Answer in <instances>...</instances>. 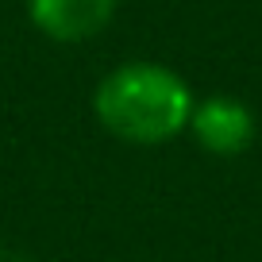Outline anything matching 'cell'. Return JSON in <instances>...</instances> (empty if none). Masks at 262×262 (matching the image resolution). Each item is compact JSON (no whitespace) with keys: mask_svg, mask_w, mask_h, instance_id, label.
<instances>
[{"mask_svg":"<svg viewBox=\"0 0 262 262\" xmlns=\"http://www.w3.org/2000/svg\"><path fill=\"white\" fill-rule=\"evenodd\" d=\"M189 81L162 62H123L100 77L93 93V112L108 135L135 147H158L178 139L193 116Z\"/></svg>","mask_w":262,"mask_h":262,"instance_id":"1","label":"cell"},{"mask_svg":"<svg viewBox=\"0 0 262 262\" xmlns=\"http://www.w3.org/2000/svg\"><path fill=\"white\" fill-rule=\"evenodd\" d=\"M185 131L196 139L201 150H208L216 158H235L254 143L258 120H254V112L239 97L216 93V97H205L193 104V116H189Z\"/></svg>","mask_w":262,"mask_h":262,"instance_id":"2","label":"cell"},{"mask_svg":"<svg viewBox=\"0 0 262 262\" xmlns=\"http://www.w3.org/2000/svg\"><path fill=\"white\" fill-rule=\"evenodd\" d=\"M31 24L54 42H89L112 24L116 0H27Z\"/></svg>","mask_w":262,"mask_h":262,"instance_id":"3","label":"cell"}]
</instances>
